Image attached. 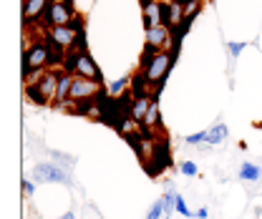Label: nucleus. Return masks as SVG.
<instances>
[{"instance_id":"nucleus-1","label":"nucleus","mask_w":262,"mask_h":219,"mask_svg":"<svg viewBox=\"0 0 262 219\" xmlns=\"http://www.w3.org/2000/svg\"><path fill=\"white\" fill-rule=\"evenodd\" d=\"M177 61V51H159V53H141V68L139 73L144 76L146 86L151 91H159L171 71V65Z\"/></svg>"},{"instance_id":"nucleus-2","label":"nucleus","mask_w":262,"mask_h":219,"mask_svg":"<svg viewBox=\"0 0 262 219\" xmlns=\"http://www.w3.org/2000/svg\"><path fill=\"white\" fill-rule=\"evenodd\" d=\"M86 33H83V18L78 15L71 26H61V28H51L46 31V40L48 46L58 48V51H71V48H86Z\"/></svg>"},{"instance_id":"nucleus-3","label":"nucleus","mask_w":262,"mask_h":219,"mask_svg":"<svg viewBox=\"0 0 262 219\" xmlns=\"http://www.w3.org/2000/svg\"><path fill=\"white\" fill-rule=\"evenodd\" d=\"M51 68V46L46 38L31 40V46H23V83L33 73Z\"/></svg>"},{"instance_id":"nucleus-4","label":"nucleus","mask_w":262,"mask_h":219,"mask_svg":"<svg viewBox=\"0 0 262 219\" xmlns=\"http://www.w3.org/2000/svg\"><path fill=\"white\" fill-rule=\"evenodd\" d=\"M33 182L35 184H63V187H73L71 171L61 169L56 161H38L33 166Z\"/></svg>"},{"instance_id":"nucleus-5","label":"nucleus","mask_w":262,"mask_h":219,"mask_svg":"<svg viewBox=\"0 0 262 219\" xmlns=\"http://www.w3.org/2000/svg\"><path fill=\"white\" fill-rule=\"evenodd\" d=\"M76 18H78L76 5H66V3H53V0H51V5H48V10H46V15H43V23H40V26H43L46 31H51V28L71 26Z\"/></svg>"},{"instance_id":"nucleus-6","label":"nucleus","mask_w":262,"mask_h":219,"mask_svg":"<svg viewBox=\"0 0 262 219\" xmlns=\"http://www.w3.org/2000/svg\"><path fill=\"white\" fill-rule=\"evenodd\" d=\"M171 40H174V33L169 31L166 26L149 28V31H144V51H146V53L171 51Z\"/></svg>"},{"instance_id":"nucleus-7","label":"nucleus","mask_w":262,"mask_h":219,"mask_svg":"<svg viewBox=\"0 0 262 219\" xmlns=\"http://www.w3.org/2000/svg\"><path fill=\"white\" fill-rule=\"evenodd\" d=\"M48 5H51V0H23V13H20V18H23V28H26V31L43 23V15H46Z\"/></svg>"},{"instance_id":"nucleus-8","label":"nucleus","mask_w":262,"mask_h":219,"mask_svg":"<svg viewBox=\"0 0 262 219\" xmlns=\"http://www.w3.org/2000/svg\"><path fill=\"white\" fill-rule=\"evenodd\" d=\"M139 5H141V20H144V31L164 26V0H141Z\"/></svg>"},{"instance_id":"nucleus-9","label":"nucleus","mask_w":262,"mask_h":219,"mask_svg":"<svg viewBox=\"0 0 262 219\" xmlns=\"http://www.w3.org/2000/svg\"><path fill=\"white\" fill-rule=\"evenodd\" d=\"M73 76L91 78V81L103 83V73H101V68H98L96 58H91V53H89V51H81V53H78V61H76V71H73Z\"/></svg>"},{"instance_id":"nucleus-10","label":"nucleus","mask_w":262,"mask_h":219,"mask_svg":"<svg viewBox=\"0 0 262 219\" xmlns=\"http://www.w3.org/2000/svg\"><path fill=\"white\" fill-rule=\"evenodd\" d=\"M58 73H61V68H48V71H43L40 73V78H38V91L40 96L48 101V103H53L56 101V91H58Z\"/></svg>"},{"instance_id":"nucleus-11","label":"nucleus","mask_w":262,"mask_h":219,"mask_svg":"<svg viewBox=\"0 0 262 219\" xmlns=\"http://www.w3.org/2000/svg\"><path fill=\"white\" fill-rule=\"evenodd\" d=\"M164 26L171 33H177L184 26V5L177 0H164Z\"/></svg>"},{"instance_id":"nucleus-12","label":"nucleus","mask_w":262,"mask_h":219,"mask_svg":"<svg viewBox=\"0 0 262 219\" xmlns=\"http://www.w3.org/2000/svg\"><path fill=\"white\" fill-rule=\"evenodd\" d=\"M71 86H73V73H68L61 68V73H58V91H56V101H53V106H58V108H63L71 103Z\"/></svg>"},{"instance_id":"nucleus-13","label":"nucleus","mask_w":262,"mask_h":219,"mask_svg":"<svg viewBox=\"0 0 262 219\" xmlns=\"http://www.w3.org/2000/svg\"><path fill=\"white\" fill-rule=\"evenodd\" d=\"M151 101H154V94H141V96H134V98H131L129 114H131V119H134L139 126H141V121L146 119V111H149Z\"/></svg>"},{"instance_id":"nucleus-14","label":"nucleus","mask_w":262,"mask_h":219,"mask_svg":"<svg viewBox=\"0 0 262 219\" xmlns=\"http://www.w3.org/2000/svg\"><path fill=\"white\" fill-rule=\"evenodd\" d=\"M157 96H159V91H154V101H151V106L146 111V119L141 121V128L149 131V134H154V131L162 128V114H159V98Z\"/></svg>"},{"instance_id":"nucleus-15","label":"nucleus","mask_w":262,"mask_h":219,"mask_svg":"<svg viewBox=\"0 0 262 219\" xmlns=\"http://www.w3.org/2000/svg\"><path fill=\"white\" fill-rule=\"evenodd\" d=\"M239 179H242L245 184H257L262 179V169L257 164H252V161H242V166H239Z\"/></svg>"},{"instance_id":"nucleus-16","label":"nucleus","mask_w":262,"mask_h":219,"mask_svg":"<svg viewBox=\"0 0 262 219\" xmlns=\"http://www.w3.org/2000/svg\"><path fill=\"white\" fill-rule=\"evenodd\" d=\"M227 141V126L225 124H217L212 128H207V146H222Z\"/></svg>"},{"instance_id":"nucleus-17","label":"nucleus","mask_w":262,"mask_h":219,"mask_svg":"<svg viewBox=\"0 0 262 219\" xmlns=\"http://www.w3.org/2000/svg\"><path fill=\"white\" fill-rule=\"evenodd\" d=\"M51 157H53V161L61 166V169H66V171H71L73 166H76V157L73 154H66V151H51Z\"/></svg>"},{"instance_id":"nucleus-18","label":"nucleus","mask_w":262,"mask_h":219,"mask_svg":"<svg viewBox=\"0 0 262 219\" xmlns=\"http://www.w3.org/2000/svg\"><path fill=\"white\" fill-rule=\"evenodd\" d=\"M131 81H134V76H121V78H116L114 83H108V89H106V91H108L111 96H121L126 89H129Z\"/></svg>"},{"instance_id":"nucleus-19","label":"nucleus","mask_w":262,"mask_h":219,"mask_svg":"<svg viewBox=\"0 0 262 219\" xmlns=\"http://www.w3.org/2000/svg\"><path fill=\"white\" fill-rule=\"evenodd\" d=\"M23 91H26V98H28L31 103H35V106H48V101L40 96V91H38V86H35V83L23 86Z\"/></svg>"},{"instance_id":"nucleus-20","label":"nucleus","mask_w":262,"mask_h":219,"mask_svg":"<svg viewBox=\"0 0 262 219\" xmlns=\"http://www.w3.org/2000/svg\"><path fill=\"white\" fill-rule=\"evenodd\" d=\"M177 212L182 214V217H187V219H194L196 214L189 209V204H187V199L182 196V194H177Z\"/></svg>"},{"instance_id":"nucleus-21","label":"nucleus","mask_w":262,"mask_h":219,"mask_svg":"<svg viewBox=\"0 0 262 219\" xmlns=\"http://www.w3.org/2000/svg\"><path fill=\"white\" fill-rule=\"evenodd\" d=\"M179 174H182V177H196V174H199V169H196L194 161H189V159H187V161H179Z\"/></svg>"},{"instance_id":"nucleus-22","label":"nucleus","mask_w":262,"mask_h":219,"mask_svg":"<svg viewBox=\"0 0 262 219\" xmlns=\"http://www.w3.org/2000/svg\"><path fill=\"white\" fill-rule=\"evenodd\" d=\"M144 219H164V202L162 199H157V202L151 204V209L146 212V217Z\"/></svg>"},{"instance_id":"nucleus-23","label":"nucleus","mask_w":262,"mask_h":219,"mask_svg":"<svg viewBox=\"0 0 262 219\" xmlns=\"http://www.w3.org/2000/svg\"><path fill=\"white\" fill-rule=\"evenodd\" d=\"M187 144H189V146H202V144H207V131H196L192 136H187Z\"/></svg>"},{"instance_id":"nucleus-24","label":"nucleus","mask_w":262,"mask_h":219,"mask_svg":"<svg viewBox=\"0 0 262 219\" xmlns=\"http://www.w3.org/2000/svg\"><path fill=\"white\" fill-rule=\"evenodd\" d=\"M227 51H229V56H232V58H237V56H239V53L245 51V43H237V40H229V43H227Z\"/></svg>"},{"instance_id":"nucleus-25","label":"nucleus","mask_w":262,"mask_h":219,"mask_svg":"<svg viewBox=\"0 0 262 219\" xmlns=\"http://www.w3.org/2000/svg\"><path fill=\"white\" fill-rule=\"evenodd\" d=\"M33 194H35V182H31V179H23V199H31Z\"/></svg>"},{"instance_id":"nucleus-26","label":"nucleus","mask_w":262,"mask_h":219,"mask_svg":"<svg viewBox=\"0 0 262 219\" xmlns=\"http://www.w3.org/2000/svg\"><path fill=\"white\" fill-rule=\"evenodd\" d=\"M194 214H196V219H209V209L207 207H199Z\"/></svg>"},{"instance_id":"nucleus-27","label":"nucleus","mask_w":262,"mask_h":219,"mask_svg":"<svg viewBox=\"0 0 262 219\" xmlns=\"http://www.w3.org/2000/svg\"><path fill=\"white\" fill-rule=\"evenodd\" d=\"M58 219H76V214H73V212H66V214H61Z\"/></svg>"},{"instance_id":"nucleus-28","label":"nucleus","mask_w":262,"mask_h":219,"mask_svg":"<svg viewBox=\"0 0 262 219\" xmlns=\"http://www.w3.org/2000/svg\"><path fill=\"white\" fill-rule=\"evenodd\" d=\"M53 3H66V5H76V0H53Z\"/></svg>"},{"instance_id":"nucleus-29","label":"nucleus","mask_w":262,"mask_h":219,"mask_svg":"<svg viewBox=\"0 0 262 219\" xmlns=\"http://www.w3.org/2000/svg\"><path fill=\"white\" fill-rule=\"evenodd\" d=\"M139 3H141V0H139Z\"/></svg>"}]
</instances>
